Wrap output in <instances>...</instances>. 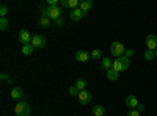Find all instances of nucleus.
<instances>
[{
  "label": "nucleus",
  "mask_w": 157,
  "mask_h": 116,
  "mask_svg": "<svg viewBox=\"0 0 157 116\" xmlns=\"http://www.w3.org/2000/svg\"><path fill=\"white\" fill-rule=\"evenodd\" d=\"M78 8H80L83 13H88L91 8H93V2H91V0H80V5H78Z\"/></svg>",
  "instance_id": "ddd939ff"
},
{
  "label": "nucleus",
  "mask_w": 157,
  "mask_h": 116,
  "mask_svg": "<svg viewBox=\"0 0 157 116\" xmlns=\"http://www.w3.org/2000/svg\"><path fill=\"white\" fill-rule=\"evenodd\" d=\"M6 14H8V6L5 3H2V6H0V16L6 17Z\"/></svg>",
  "instance_id": "393cba45"
},
{
  "label": "nucleus",
  "mask_w": 157,
  "mask_h": 116,
  "mask_svg": "<svg viewBox=\"0 0 157 116\" xmlns=\"http://www.w3.org/2000/svg\"><path fill=\"white\" fill-rule=\"evenodd\" d=\"M77 97H78V102H80L82 105H86V104H90V100H91V97H93V96H91V93L88 91V89H83V91L78 93Z\"/></svg>",
  "instance_id": "0eeeda50"
},
{
  "label": "nucleus",
  "mask_w": 157,
  "mask_h": 116,
  "mask_svg": "<svg viewBox=\"0 0 157 116\" xmlns=\"http://www.w3.org/2000/svg\"><path fill=\"white\" fill-rule=\"evenodd\" d=\"M86 14H88V13H83L80 8H75V9H72V11H71V19H72V21H75V22H78V21H82Z\"/></svg>",
  "instance_id": "9d476101"
},
{
  "label": "nucleus",
  "mask_w": 157,
  "mask_h": 116,
  "mask_svg": "<svg viewBox=\"0 0 157 116\" xmlns=\"http://www.w3.org/2000/svg\"><path fill=\"white\" fill-rule=\"evenodd\" d=\"M14 113H16V116H29L32 113L30 104L27 100H19L14 105Z\"/></svg>",
  "instance_id": "f257e3e1"
},
{
  "label": "nucleus",
  "mask_w": 157,
  "mask_h": 116,
  "mask_svg": "<svg viewBox=\"0 0 157 116\" xmlns=\"http://www.w3.org/2000/svg\"><path fill=\"white\" fill-rule=\"evenodd\" d=\"M8 19L6 17H2V19H0V30H2V32H5V30H8Z\"/></svg>",
  "instance_id": "412c9836"
},
{
  "label": "nucleus",
  "mask_w": 157,
  "mask_h": 116,
  "mask_svg": "<svg viewBox=\"0 0 157 116\" xmlns=\"http://www.w3.org/2000/svg\"><path fill=\"white\" fill-rule=\"evenodd\" d=\"M47 6H60L58 0H47Z\"/></svg>",
  "instance_id": "bb28decb"
},
{
  "label": "nucleus",
  "mask_w": 157,
  "mask_h": 116,
  "mask_svg": "<svg viewBox=\"0 0 157 116\" xmlns=\"http://www.w3.org/2000/svg\"><path fill=\"white\" fill-rule=\"evenodd\" d=\"M110 52H112V55H113L115 58H121V57H124V54H126V47H124L123 43H120V41H113V43L110 44Z\"/></svg>",
  "instance_id": "f03ea898"
},
{
  "label": "nucleus",
  "mask_w": 157,
  "mask_h": 116,
  "mask_svg": "<svg viewBox=\"0 0 157 116\" xmlns=\"http://www.w3.org/2000/svg\"><path fill=\"white\" fill-rule=\"evenodd\" d=\"M90 55H91V60H101L102 52H101V49H94V50H93V52H91Z\"/></svg>",
  "instance_id": "aec40b11"
},
{
  "label": "nucleus",
  "mask_w": 157,
  "mask_h": 116,
  "mask_svg": "<svg viewBox=\"0 0 157 116\" xmlns=\"http://www.w3.org/2000/svg\"><path fill=\"white\" fill-rule=\"evenodd\" d=\"M78 5H80V2H78V0H68V8L75 9V8H78Z\"/></svg>",
  "instance_id": "5701e85b"
},
{
  "label": "nucleus",
  "mask_w": 157,
  "mask_h": 116,
  "mask_svg": "<svg viewBox=\"0 0 157 116\" xmlns=\"http://www.w3.org/2000/svg\"><path fill=\"white\" fill-rule=\"evenodd\" d=\"M22 97H24L22 88H13V89H11V99H14V100H22Z\"/></svg>",
  "instance_id": "f8f14e48"
},
{
  "label": "nucleus",
  "mask_w": 157,
  "mask_h": 116,
  "mask_svg": "<svg viewBox=\"0 0 157 116\" xmlns=\"http://www.w3.org/2000/svg\"><path fill=\"white\" fill-rule=\"evenodd\" d=\"M129 66H130V58H127V57L115 58V61H113V69H115L116 72L126 71V69H127Z\"/></svg>",
  "instance_id": "7ed1b4c3"
},
{
  "label": "nucleus",
  "mask_w": 157,
  "mask_h": 116,
  "mask_svg": "<svg viewBox=\"0 0 157 116\" xmlns=\"http://www.w3.org/2000/svg\"><path fill=\"white\" fill-rule=\"evenodd\" d=\"M0 79H2L3 82H8V80H10V77H8V74H6V72H2V75H0Z\"/></svg>",
  "instance_id": "c756f323"
},
{
  "label": "nucleus",
  "mask_w": 157,
  "mask_h": 116,
  "mask_svg": "<svg viewBox=\"0 0 157 116\" xmlns=\"http://www.w3.org/2000/svg\"><path fill=\"white\" fill-rule=\"evenodd\" d=\"M75 60L80 63H86L88 60H91V55L86 52V50H77L75 52Z\"/></svg>",
  "instance_id": "9b49d317"
},
{
  "label": "nucleus",
  "mask_w": 157,
  "mask_h": 116,
  "mask_svg": "<svg viewBox=\"0 0 157 116\" xmlns=\"http://www.w3.org/2000/svg\"><path fill=\"white\" fill-rule=\"evenodd\" d=\"M41 16H47V8H41Z\"/></svg>",
  "instance_id": "473e14b6"
},
{
  "label": "nucleus",
  "mask_w": 157,
  "mask_h": 116,
  "mask_svg": "<svg viewBox=\"0 0 157 116\" xmlns=\"http://www.w3.org/2000/svg\"><path fill=\"white\" fill-rule=\"evenodd\" d=\"M93 114L94 116H104L105 114V108H104L102 105H94L93 107Z\"/></svg>",
  "instance_id": "a211bd4d"
},
{
  "label": "nucleus",
  "mask_w": 157,
  "mask_h": 116,
  "mask_svg": "<svg viewBox=\"0 0 157 116\" xmlns=\"http://www.w3.org/2000/svg\"><path fill=\"white\" fill-rule=\"evenodd\" d=\"M154 55H155V58H157V50H155V52H154Z\"/></svg>",
  "instance_id": "72a5a7b5"
},
{
  "label": "nucleus",
  "mask_w": 157,
  "mask_h": 116,
  "mask_svg": "<svg viewBox=\"0 0 157 116\" xmlns=\"http://www.w3.org/2000/svg\"><path fill=\"white\" fill-rule=\"evenodd\" d=\"M32 35H30V32L27 30V28H22L21 32H19V41L22 43V46H25V44H30L32 43Z\"/></svg>",
  "instance_id": "423d86ee"
},
{
  "label": "nucleus",
  "mask_w": 157,
  "mask_h": 116,
  "mask_svg": "<svg viewBox=\"0 0 157 116\" xmlns=\"http://www.w3.org/2000/svg\"><path fill=\"white\" fill-rule=\"evenodd\" d=\"M39 27L41 28H49L50 27V19L47 16H41L39 17Z\"/></svg>",
  "instance_id": "dca6fc26"
},
{
  "label": "nucleus",
  "mask_w": 157,
  "mask_h": 116,
  "mask_svg": "<svg viewBox=\"0 0 157 116\" xmlns=\"http://www.w3.org/2000/svg\"><path fill=\"white\" fill-rule=\"evenodd\" d=\"M63 9L60 6H47V17L50 21H57L58 17H61Z\"/></svg>",
  "instance_id": "20e7f679"
},
{
  "label": "nucleus",
  "mask_w": 157,
  "mask_h": 116,
  "mask_svg": "<svg viewBox=\"0 0 157 116\" xmlns=\"http://www.w3.org/2000/svg\"><path fill=\"white\" fill-rule=\"evenodd\" d=\"M68 93H69L71 96H78V93H80V89H78L75 85H72V86L69 88V91H68Z\"/></svg>",
  "instance_id": "b1692460"
},
{
  "label": "nucleus",
  "mask_w": 157,
  "mask_h": 116,
  "mask_svg": "<svg viewBox=\"0 0 157 116\" xmlns=\"http://www.w3.org/2000/svg\"><path fill=\"white\" fill-rule=\"evenodd\" d=\"M135 110H137V111H140V113H141V111H143V110H145V105H143V104H138V107H137V108H135Z\"/></svg>",
  "instance_id": "2f4dec72"
},
{
  "label": "nucleus",
  "mask_w": 157,
  "mask_h": 116,
  "mask_svg": "<svg viewBox=\"0 0 157 116\" xmlns=\"http://www.w3.org/2000/svg\"><path fill=\"white\" fill-rule=\"evenodd\" d=\"M127 116H140V111H137V110H130V111L127 113Z\"/></svg>",
  "instance_id": "c85d7f7f"
},
{
  "label": "nucleus",
  "mask_w": 157,
  "mask_h": 116,
  "mask_svg": "<svg viewBox=\"0 0 157 116\" xmlns=\"http://www.w3.org/2000/svg\"><path fill=\"white\" fill-rule=\"evenodd\" d=\"M35 49H43V47H46V44H47V39L43 36V35H35L33 38H32V43H30Z\"/></svg>",
  "instance_id": "39448f33"
},
{
  "label": "nucleus",
  "mask_w": 157,
  "mask_h": 116,
  "mask_svg": "<svg viewBox=\"0 0 157 116\" xmlns=\"http://www.w3.org/2000/svg\"><path fill=\"white\" fill-rule=\"evenodd\" d=\"M33 50H35V47L32 46V44H25V46H22V55H32L33 54Z\"/></svg>",
  "instance_id": "f3484780"
},
{
  "label": "nucleus",
  "mask_w": 157,
  "mask_h": 116,
  "mask_svg": "<svg viewBox=\"0 0 157 116\" xmlns=\"http://www.w3.org/2000/svg\"><path fill=\"white\" fill-rule=\"evenodd\" d=\"M54 22H55L57 27H63V25H64V19H63V16H61V17H58L57 21H54Z\"/></svg>",
  "instance_id": "a878e982"
},
{
  "label": "nucleus",
  "mask_w": 157,
  "mask_h": 116,
  "mask_svg": "<svg viewBox=\"0 0 157 116\" xmlns=\"http://www.w3.org/2000/svg\"><path fill=\"white\" fill-rule=\"evenodd\" d=\"M60 6L66 8V6H68V0H60Z\"/></svg>",
  "instance_id": "7c9ffc66"
},
{
  "label": "nucleus",
  "mask_w": 157,
  "mask_h": 116,
  "mask_svg": "<svg viewBox=\"0 0 157 116\" xmlns=\"http://www.w3.org/2000/svg\"><path fill=\"white\" fill-rule=\"evenodd\" d=\"M118 77H120V72H116L113 68L107 71V80H110V82H115V80H118Z\"/></svg>",
  "instance_id": "2eb2a0df"
},
{
  "label": "nucleus",
  "mask_w": 157,
  "mask_h": 116,
  "mask_svg": "<svg viewBox=\"0 0 157 116\" xmlns=\"http://www.w3.org/2000/svg\"><path fill=\"white\" fill-rule=\"evenodd\" d=\"M143 57H145V60H148V61H152V60L155 58V55H154V52H152V50H146V52H145V55H143Z\"/></svg>",
  "instance_id": "4be33fe9"
},
{
  "label": "nucleus",
  "mask_w": 157,
  "mask_h": 116,
  "mask_svg": "<svg viewBox=\"0 0 157 116\" xmlns=\"http://www.w3.org/2000/svg\"><path fill=\"white\" fill-rule=\"evenodd\" d=\"M134 55V50L132 49H126V54H124V57H127V58H130Z\"/></svg>",
  "instance_id": "cd10ccee"
},
{
  "label": "nucleus",
  "mask_w": 157,
  "mask_h": 116,
  "mask_svg": "<svg viewBox=\"0 0 157 116\" xmlns=\"http://www.w3.org/2000/svg\"><path fill=\"white\" fill-rule=\"evenodd\" d=\"M101 66H102V69L104 71H109V69H112L113 68V61L110 60V58H102V61H101Z\"/></svg>",
  "instance_id": "4468645a"
},
{
  "label": "nucleus",
  "mask_w": 157,
  "mask_h": 116,
  "mask_svg": "<svg viewBox=\"0 0 157 116\" xmlns=\"http://www.w3.org/2000/svg\"><path fill=\"white\" fill-rule=\"evenodd\" d=\"M138 99H137V96H134V94H129L127 97H126V105L130 108V110H135L137 107H138Z\"/></svg>",
  "instance_id": "1a4fd4ad"
},
{
  "label": "nucleus",
  "mask_w": 157,
  "mask_h": 116,
  "mask_svg": "<svg viewBox=\"0 0 157 116\" xmlns=\"http://www.w3.org/2000/svg\"><path fill=\"white\" fill-rule=\"evenodd\" d=\"M146 47H148V50H152V52L157 50V36L155 35H148V38H146Z\"/></svg>",
  "instance_id": "6e6552de"
},
{
  "label": "nucleus",
  "mask_w": 157,
  "mask_h": 116,
  "mask_svg": "<svg viewBox=\"0 0 157 116\" xmlns=\"http://www.w3.org/2000/svg\"><path fill=\"white\" fill-rule=\"evenodd\" d=\"M75 86L80 89V91H83V89H86V80H85V79H77Z\"/></svg>",
  "instance_id": "6ab92c4d"
}]
</instances>
